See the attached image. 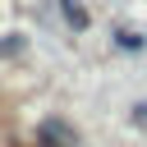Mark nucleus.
Listing matches in <instances>:
<instances>
[{"label":"nucleus","instance_id":"obj_2","mask_svg":"<svg viewBox=\"0 0 147 147\" xmlns=\"http://www.w3.org/2000/svg\"><path fill=\"white\" fill-rule=\"evenodd\" d=\"M60 9H64V18H69L74 28H87V14L78 9V0H60Z\"/></svg>","mask_w":147,"mask_h":147},{"label":"nucleus","instance_id":"obj_3","mask_svg":"<svg viewBox=\"0 0 147 147\" xmlns=\"http://www.w3.org/2000/svg\"><path fill=\"white\" fill-rule=\"evenodd\" d=\"M23 46H28V41H23V32H9V37L0 41V55H23Z\"/></svg>","mask_w":147,"mask_h":147},{"label":"nucleus","instance_id":"obj_1","mask_svg":"<svg viewBox=\"0 0 147 147\" xmlns=\"http://www.w3.org/2000/svg\"><path fill=\"white\" fill-rule=\"evenodd\" d=\"M37 147H78V133H74V124H69V119L46 115V119L37 124Z\"/></svg>","mask_w":147,"mask_h":147},{"label":"nucleus","instance_id":"obj_4","mask_svg":"<svg viewBox=\"0 0 147 147\" xmlns=\"http://www.w3.org/2000/svg\"><path fill=\"white\" fill-rule=\"evenodd\" d=\"M115 37H119V46H124V51H142V37H138V32H124V28H119Z\"/></svg>","mask_w":147,"mask_h":147},{"label":"nucleus","instance_id":"obj_5","mask_svg":"<svg viewBox=\"0 0 147 147\" xmlns=\"http://www.w3.org/2000/svg\"><path fill=\"white\" fill-rule=\"evenodd\" d=\"M133 124H142V129H147V101H138V106H133Z\"/></svg>","mask_w":147,"mask_h":147}]
</instances>
